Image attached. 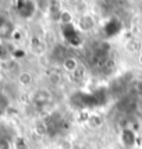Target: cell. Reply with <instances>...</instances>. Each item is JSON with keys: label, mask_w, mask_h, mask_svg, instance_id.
Masks as SVG:
<instances>
[{"label": "cell", "mask_w": 142, "mask_h": 149, "mask_svg": "<svg viewBox=\"0 0 142 149\" xmlns=\"http://www.w3.org/2000/svg\"><path fill=\"white\" fill-rule=\"evenodd\" d=\"M14 33L13 24L7 19H0V38H10Z\"/></svg>", "instance_id": "6da1fadb"}, {"label": "cell", "mask_w": 142, "mask_h": 149, "mask_svg": "<svg viewBox=\"0 0 142 149\" xmlns=\"http://www.w3.org/2000/svg\"><path fill=\"white\" fill-rule=\"evenodd\" d=\"M92 26H93V19H92V17H89V15H84L82 18L79 19V28H81V29L88 31V29H90Z\"/></svg>", "instance_id": "7a4b0ae2"}, {"label": "cell", "mask_w": 142, "mask_h": 149, "mask_svg": "<svg viewBox=\"0 0 142 149\" xmlns=\"http://www.w3.org/2000/svg\"><path fill=\"white\" fill-rule=\"evenodd\" d=\"M31 81H32V75H31L29 72H26V71L19 72V75H18V82H19L21 85H29V84H31Z\"/></svg>", "instance_id": "3957f363"}, {"label": "cell", "mask_w": 142, "mask_h": 149, "mask_svg": "<svg viewBox=\"0 0 142 149\" xmlns=\"http://www.w3.org/2000/svg\"><path fill=\"white\" fill-rule=\"evenodd\" d=\"M49 100V93L47 91H39L36 92V95H35V102H40V103H45Z\"/></svg>", "instance_id": "277c9868"}, {"label": "cell", "mask_w": 142, "mask_h": 149, "mask_svg": "<svg viewBox=\"0 0 142 149\" xmlns=\"http://www.w3.org/2000/svg\"><path fill=\"white\" fill-rule=\"evenodd\" d=\"M64 68L68 71H74L77 70V61L74 58H65L64 60Z\"/></svg>", "instance_id": "5b68a950"}, {"label": "cell", "mask_w": 142, "mask_h": 149, "mask_svg": "<svg viewBox=\"0 0 142 149\" xmlns=\"http://www.w3.org/2000/svg\"><path fill=\"white\" fill-rule=\"evenodd\" d=\"M60 21L63 22V24H65V25H70V22H71V14L70 13H61L60 14Z\"/></svg>", "instance_id": "8992f818"}, {"label": "cell", "mask_w": 142, "mask_h": 149, "mask_svg": "<svg viewBox=\"0 0 142 149\" xmlns=\"http://www.w3.org/2000/svg\"><path fill=\"white\" fill-rule=\"evenodd\" d=\"M50 79H52L53 84H57L58 79H60V75H58V74H53L52 77H50Z\"/></svg>", "instance_id": "52a82bcc"}, {"label": "cell", "mask_w": 142, "mask_h": 149, "mask_svg": "<svg viewBox=\"0 0 142 149\" xmlns=\"http://www.w3.org/2000/svg\"><path fill=\"white\" fill-rule=\"evenodd\" d=\"M139 63L142 64V54H141V57H139Z\"/></svg>", "instance_id": "ba28073f"}, {"label": "cell", "mask_w": 142, "mask_h": 149, "mask_svg": "<svg viewBox=\"0 0 142 149\" xmlns=\"http://www.w3.org/2000/svg\"><path fill=\"white\" fill-rule=\"evenodd\" d=\"M141 54H142V46H141Z\"/></svg>", "instance_id": "9c48e42d"}]
</instances>
